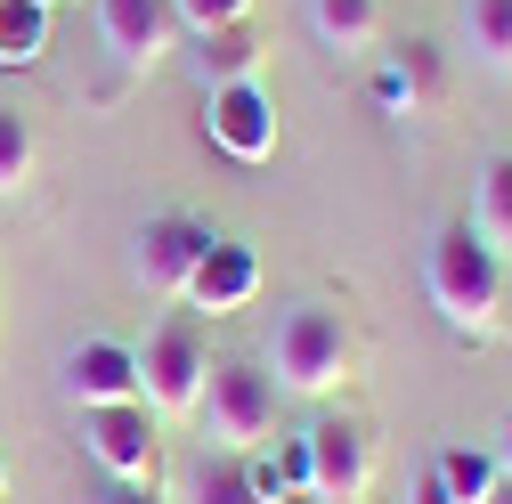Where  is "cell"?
I'll return each mask as SVG.
<instances>
[{
	"label": "cell",
	"mask_w": 512,
	"mask_h": 504,
	"mask_svg": "<svg viewBox=\"0 0 512 504\" xmlns=\"http://www.w3.org/2000/svg\"><path fill=\"white\" fill-rule=\"evenodd\" d=\"M423 285H431V309L447 334L464 342H488L496 318H504V261L472 236V220H447L423 252Z\"/></svg>",
	"instance_id": "6da1fadb"
},
{
	"label": "cell",
	"mask_w": 512,
	"mask_h": 504,
	"mask_svg": "<svg viewBox=\"0 0 512 504\" xmlns=\"http://www.w3.org/2000/svg\"><path fill=\"white\" fill-rule=\"evenodd\" d=\"M269 383L277 399H326L350 383V326L334 318V309H317V301H293L277 334H269Z\"/></svg>",
	"instance_id": "7a4b0ae2"
},
{
	"label": "cell",
	"mask_w": 512,
	"mask_h": 504,
	"mask_svg": "<svg viewBox=\"0 0 512 504\" xmlns=\"http://www.w3.org/2000/svg\"><path fill=\"white\" fill-rule=\"evenodd\" d=\"M212 456H252L261 439H277V383L252 358H220L204 374V407H196Z\"/></svg>",
	"instance_id": "3957f363"
},
{
	"label": "cell",
	"mask_w": 512,
	"mask_h": 504,
	"mask_svg": "<svg viewBox=\"0 0 512 504\" xmlns=\"http://www.w3.org/2000/svg\"><path fill=\"white\" fill-rule=\"evenodd\" d=\"M204 374H212V350L204 334L187 326V318H163L139 350V399L155 423H179V415H196L204 407Z\"/></svg>",
	"instance_id": "277c9868"
},
{
	"label": "cell",
	"mask_w": 512,
	"mask_h": 504,
	"mask_svg": "<svg viewBox=\"0 0 512 504\" xmlns=\"http://www.w3.org/2000/svg\"><path fill=\"white\" fill-rule=\"evenodd\" d=\"M212 252V228L187 220V212H155L139 236H131V277L147 301H187V277H196V261Z\"/></svg>",
	"instance_id": "5b68a950"
},
{
	"label": "cell",
	"mask_w": 512,
	"mask_h": 504,
	"mask_svg": "<svg viewBox=\"0 0 512 504\" xmlns=\"http://www.w3.org/2000/svg\"><path fill=\"white\" fill-rule=\"evenodd\" d=\"M301 439H309V496L317 504H358L374 488V439L350 415H317Z\"/></svg>",
	"instance_id": "8992f818"
},
{
	"label": "cell",
	"mask_w": 512,
	"mask_h": 504,
	"mask_svg": "<svg viewBox=\"0 0 512 504\" xmlns=\"http://www.w3.org/2000/svg\"><path fill=\"white\" fill-rule=\"evenodd\" d=\"M98 41L122 74H155L179 49V17L171 0H98Z\"/></svg>",
	"instance_id": "52a82bcc"
},
{
	"label": "cell",
	"mask_w": 512,
	"mask_h": 504,
	"mask_svg": "<svg viewBox=\"0 0 512 504\" xmlns=\"http://www.w3.org/2000/svg\"><path fill=\"white\" fill-rule=\"evenodd\" d=\"M204 139L236 163H269L277 155V106L261 82H236V90H212L204 98Z\"/></svg>",
	"instance_id": "ba28073f"
},
{
	"label": "cell",
	"mask_w": 512,
	"mask_h": 504,
	"mask_svg": "<svg viewBox=\"0 0 512 504\" xmlns=\"http://www.w3.org/2000/svg\"><path fill=\"white\" fill-rule=\"evenodd\" d=\"M82 439H90V456L114 480H155V415H147V399H131V407H82Z\"/></svg>",
	"instance_id": "9c48e42d"
},
{
	"label": "cell",
	"mask_w": 512,
	"mask_h": 504,
	"mask_svg": "<svg viewBox=\"0 0 512 504\" xmlns=\"http://www.w3.org/2000/svg\"><path fill=\"white\" fill-rule=\"evenodd\" d=\"M66 391H74V407H131L139 399V350L131 342H82V350H66Z\"/></svg>",
	"instance_id": "30bf717a"
},
{
	"label": "cell",
	"mask_w": 512,
	"mask_h": 504,
	"mask_svg": "<svg viewBox=\"0 0 512 504\" xmlns=\"http://www.w3.org/2000/svg\"><path fill=\"white\" fill-rule=\"evenodd\" d=\"M252 293H261V261H252V244L212 236V252L196 261V277H187V301L212 309V318H228V309H244Z\"/></svg>",
	"instance_id": "8fae6325"
},
{
	"label": "cell",
	"mask_w": 512,
	"mask_h": 504,
	"mask_svg": "<svg viewBox=\"0 0 512 504\" xmlns=\"http://www.w3.org/2000/svg\"><path fill=\"white\" fill-rule=\"evenodd\" d=\"M439 90H447V74H439V49H431V41H399V57H391L382 82H374V98L391 106V114H431Z\"/></svg>",
	"instance_id": "7c38bea8"
},
{
	"label": "cell",
	"mask_w": 512,
	"mask_h": 504,
	"mask_svg": "<svg viewBox=\"0 0 512 504\" xmlns=\"http://www.w3.org/2000/svg\"><path fill=\"white\" fill-rule=\"evenodd\" d=\"M187 74L204 82V98H212V90H236V82H252V74H261V33H252V25L196 33V49H187Z\"/></svg>",
	"instance_id": "4fadbf2b"
},
{
	"label": "cell",
	"mask_w": 512,
	"mask_h": 504,
	"mask_svg": "<svg viewBox=\"0 0 512 504\" xmlns=\"http://www.w3.org/2000/svg\"><path fill=\"white\" fill-rule=\"evenodd\" d=\"M244 488L261 504H301L309 496V439H261V448L244 456Z\"/></svg>",
	"instance_id": "5bb4252c"
},
{
	"label": "cell",
	"mask_w": 512,
	"mask_h": 504,
	"mask_svg": "<svg viewBox=\"0 0 512 504\" xmlns=\"http://www.w3.org/2000/svg\"><path fill=\"white\" fill-rule=\"evenodd\" d=\"M309 33L334 57H366L382 41V0H309Z\"/></svg>",
	"instance_id": "9a60e30c"
},
{
	"label": "cell",
	"mask_w": 512,
	"mask_h": 504,
	"mask_svg": "<svg viewBox=\"0 0 512 504\" xmlns=\"http://www.w3.org/2000/svg\"><path fill=\"white\" fill-rule=\"evenodd\" d=\"M472 236L496 252V261H512V155H488V171H480V196H472Z\"/></svg>",
	"instance_id": "2e32d148"
},
{
	"label": "cell",
	"mask_w": 512,
	"mask_h": 504,
	"mask_svg": "<svg viewBox=\"0 0 512 504\" xmlns=\"http://www.w3.org/2000/svg\"><path fill=\"white\" fill-rule=\"evenodd\" d=\"M431 472H439V488L456 496V504H488V496L504 488L496 448H439V456H431Z\"/></svg>",
	"instance_id": "e0dca14e"
},
{
	"label": "cell",
	"mask_w": 512,
	"mask_h": 504,
	"mask_svg": "<svg viewBox=\"0 0 512 504\" xmlns=\"http://www.w3.org/2000/svg\"><path fill=\"white\" fill-rule=\"evenodd\" d=\"M464 49L488 74H512V0H464Z\"/></svg>",
	"instance_id": "ac0fdd59"
},
{
	"label": "cell",
	"mask_w": 512,
	"mask_h": 504,
	"mask_svg": "<svg viewBox=\"0 0 512 504\" xmlns=\"http://www.w3.org/2000/svg\"><path fill=\"white\" fill-rule=\"evenodd\" d=\"M49 49V0H0V66H41Z\"/></svg>",
	"instance_id": "d6986e66"
},
{
	"label": "cell",
	"mask_w": 512,
	"mask_h": 504,
	"mask_svg": "<svg viewBox=\"0 0 512 504\" xmlns=\"http://www.w3.org/2000/svg\"><path fill=\"white\" fill-rule=\"evenodd\" d=\"M187 504H261L244 488V456H204L187 472Z\"/></svg>",
	"instance_id": "ffe728a7"
},
{
	"label": "cell",
	"mask_w": 512,
	"mask_h": 504,
	"mask_svg": "<svg viewBox=\"0 0 512 504\" xmlns=\"http://www.w3.org/2000/svg\"><path fill=\"white\" fill-rule=\"evenodd\" d=\"M33 122L17 114V106H0V196H17V187L33 179Z\"/></svg>",
	"instance_id": "44dd1931"
},
{
	"label": "cell",
	"mask_w": 512,
	"mask_h": 504,
	"mask_svg": "<svg viewBox=\"0 0 512 504\" xmlns=\"http://www.w3.org/2000/svg\"><path fill=\"white\" fill-rule=\"evenodd\" d=\"M171 17H179V33H228L252 17V0H171Z\"/></svg>",
	"instance_id": "7402d4cb"
},
{
	"label": "cell",
	"mask_w": 512,
	"mask_h": 504,
	"mask_svg": "<svg viewBox=\"0 0 512 504\" xmlns=\"http://www.w3.org/2000/svg\"><path fill=\"white\" fill-rule=\"evenodd\" d=\"M106 504H163V496H155V480H114Z\"/></svg>",
	"instance_id": "603a6c76"
},
{
	"label": "cell",
	"mask_w": 512,
	"mask_h": 504,
	"mask_svg": "<svg viewBox=\"0 0 512 504\" xmlns=\"http://www.w3.org/2000/svg\"><path fill=\"white\" fill-rule=\"evenodd\" d=\"M407 504H456V496H447V488H439V472H423V480L407 488Z\"/></svg>",
	"instance_id": "cb8c5ba5"
},
{
	"label": "cell",
	"mask_w": 512,
	"mask_h": 504,
	"mask_svg": "<svg viewBox=\"0 0 512 504\" xmlns=\"http://www.w3.org/2000/svg\"><path fill=\"white\" fill-rule=\"evenodd\" d=\"M496 472H504V488H512V423H504V439H496Z\"/></svg>",
	"instance_id": "d4e9b609"
},
{
	"label": "cell",
	"mask_w": 512,
	"mask_h": 504,
	"mask_svg": "<svg viewBox=\"0 0 512 504\" xmlns=\"http://www.w3.org/2000/svg\"><path fill=\"white\" fill-rule=\"evenodd\" d=\"M0 496H9V456H0Z\"/></svg>",
	"instance_id": "484cf974"
},
{
	"label": "cell",
	"mask_w": 512,
	"mask_h": 504,
	"mask_svg": "<svg viewBox=\"0 0 512 504\" xmlns=\"http://www.w3.org/2000/svg\"><path fill=\"white\" fill-rule=\"evenodd\" d=\"M488 504H512V488H496V496H488Z\"/></svg>",
	"instance_id": "4316f807"
},
{
	"label": "cell",
	"mask_w": 512,
	"mask_h": 504,
	"mask_svg": "<svg viewBox=\"0 0 512 504\" xmlns=\"http://www.w3.org/2000/svg\"><path fill=\"white\" fill-rule=\"evenodd\" d=\"M301 504H309V496H301Z\"/></svg>",
	"instance_id": "83f0119b"
}]
</instances>
